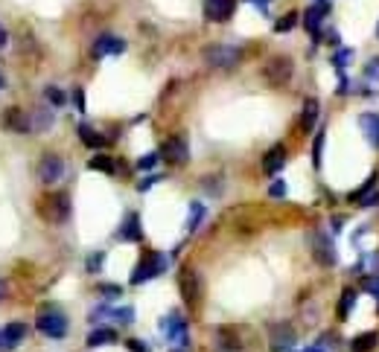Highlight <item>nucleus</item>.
Listing matches in <instances>:
<instances>
[{"label": "nucleus", "mask_w": 379, "mask_h": 352, "mask_svg": "<svg viewBox=\"0 0 379 352\" xmlns=\"http://www.w3.org/2000/svg\"><path fill=\"white\" fill-rule=\"evenodd\" d=\"M67 315L62 312L59 306H44L38 312V317H35V329L44 335V337H53V341H59V337H64L67 335Z\"/></svg>", "instance_id": "f257e3e1"}, {"label": "nucleus", "mask_w": 379, "mask_h": 352, "mask_svg": "<svg viewBox=\"0 0 379 352\" xmlns=\"http://www.w3.org/2000/svg\"><path fill=\"white\" fill-rule=\"evenodd\" d=\"M38 213H41V219L50 221V224L67 221V216H70V198H67V192H50V195H44V198H41V204H38Z\"/></svg>", "instance_id": "f03ea898"}, {"label": "nucleus", "mask_w": 379, "mask_h": 352, "mask_svg": "<svg viewBox=\"0 0 379 352\" xmlns=\"http://www.w3.org/2000/svg\"><path fill=\"white\" fill-rule=\"evenodd\" d=\"M178 291H181V297H184L187 308L199 306V300H202V279H199V274L190 268V265H184V268L178 271Z\"/></svg>", "instance_id": "7ed1b4c3"}, {"label": "nucleus", "mask_w": 379, "mask_h": 352, "mask_svg": "<svg viewBox=\"0 0 379 352\" xmlns=\"http://www.w3.org/2000/svg\"><path fill=\"white\" fill-rule=\"evenodd\" d=\"M243 59V53L236 50V47H228V44H213V47H207L204 50V62L210 67H222V70H231L236 67Z\"/></svg>", "instance_id": "20e7f679"}, {"label": "nucleus", "mask_w": 379, "mask_h": 352, "mask_svg": "<svg viewBox=\"0 0 379 352\" xmlns=\"http://www.w3.org/2000/svg\"><path fill=\"white\" fill-rule=\"evenodd\" d=\"M292 59L289 55H274V59H269L265 62V82L272 84V88H283V84L292 79Z\"/></svg>", "instance_id": "39448f33"}, {"label": "nucleus", "mask_w": 379, "mask_h": 352, "mask_svg": "<svg viewBox=\"0 0 379 352\" xmlns=\"http://www.w3.org/2000/svg\"><path fill=\"white\" fill-rule=\"evenodd\" d=\"M166 268V259L161 257L158 250H149L143 259H140V265L134 268V274H132V283L134 286H140V283H146V279H152V277H158L161 271Z\"/></svg>", "instance_id": "423d86ee"}, {"label": "nucleus", "mask_w": 379, "mask_h": 352, "mask_svg": "<svg viewBox=\"0 0 379 352\" xmlns=\"http://www.w3.org/2000/svg\"><path fill=\"white\" fill-rule=\"evenodd\" d=\"M161 158H164V160H170V163H175V166L187 163V160H190V146H187V137H181V134L170 137V140H166V143H164V149H161Z\"/></svg>", "instance_id": "0eeeda50"}, {"label": "nucleus", "mask_w": 379, "mask_h": 352, "mask_svg": "<svg viewBox=\"0 0 379 352\" xmlns=\"http://www.w3.org/2000/svg\"><path fill=\"white\" fill-rule=\"evenodd\" d=\"M62 175H64V160L59 154H44L38 160V178L44 184H55V180H62Z\"/></svg>", "instance_id": "6e6552de"}, {"label": "nucleus", "mask_w": 379, "mask_h": 352, "mask_svg": "<svg viewBox=\"0 0 379 352\" xmlns=\"http://www.w3.org/2000/svg\"><path fill=\"white\" fill-rule=\"evenodd\" d=\"M269 335H272V352H286L294 341H298V335H294V329L289 323H274L269 329Z\"/></svg>", "instance_id": "1a4fd4ad"}, {"label": "nucleus", "mask_w": 379, "mask_h": 352, "mask_svg": "<svg viewBox=\"0 0 379 352\" xmlns=\"http://www.w3.org/2000/svg\"><path fill=\"white\" fill-rule=\"evenodd\" d=\"M125 50V41H120L117 35H100L94 41V47H91V55L94 59H105V55H117V53H123Z\"/></svg>", "instance_id": "9d476101"}, {"label": "nucleus", "mask_w": 379, "mask_h": 352, "mask_svg": "<svg viewBox=\"0 0 379 352\" xmlns=\"http://www.w3.org/2000/svg\"><path fill=\"white\" fill-rule=\"evenodd\" d=\"M233 6H236V0H204V15L213 24H224L233 15Z\"/></svg>", "instance_id": "9b49d317"}, {"label": "nucleus", "mask_w": 379, "mask_h": 352, "mask_svg": "<svg viewBox=\"0 0 379 352\" xmlns=\"http://www.w3.org/2000/svg\"><path fill=\"white\" fill-rule=\"evenodd\" d=\"M24 337H26L24 323H6V326L0 329V352H12L24 341Z\"/></svg>", "instance_id": "f8f14e48"}, {"label": "nucleus", "mask_w": 379, "mask_h": 352, "mask_svg": "<svg viewBox=\"0 0 379 352\" xmlns=\"http://www.w3.org/2000/svg\"><path fill=\"white\" fill-rule=\"evenodd\" d=\"M283 163H286V146L283 143H277V146H272L269 151H265V158H263L265 175H277L280 169H283Z\"/></svg>", "instance_id": "ddd939ff"}, {"label": "nucleus", "mask_w": 379, "mask_h": 352, "mask_svg": "<svg viewBox=\"0 0 379 352\" xmlns=\"http://www.w3.org/2000/svg\"><path fill=\"white\" fill-rule=\"evenodd\" d=\"M312 257L321 262V265H333L335 262V250L330 245V239L324 233H315L312 236Z\"/></svg>", "instance_id": "4468645a"}, {"label": "nucleus", "mask_w": 379, "mask_h": 352, "mask_svg": "<svg viewBox=\"0 0 379 352\" xmlns=\"http://www.w3.org/2000/svg\"><path fill=\"white\" fill-rule=\"evenodd\" d=\"M3 125H6L9 131L26 134V131H30V117H26V111H21V108H6V114H3Z\"/></svg>", "instance_id": "2eb2a0df"}, {"label": "nucleus", "mask_w": 379, "mask_h": 352, "mask_svg": "<svg viewBox=\"0 0 379 352\" xmlns=\"http://www.w3.org/2000/svg\"><path fill=\"white\" fill-rule=\"evenodd\" d=\"M120 239L123 242H140L143 239V230H140V216L137 213H129L120 228Z\"/></svg>", "instance_id": "dca6fc26"}, {"label": "nucleus", "mask_w": 379, "mask_h": 352, "mask_svg": "<svg viewBox=\"0 0 379 352\" xmlns=\"http://www.w3.org/2000/svg\"><path fill=\"white\" fill-rule=\"evenodd\" d=\"M359 125H362V131L368 134L371 146L379 149V117H376V114H362V117H359Z\"/></svg>", "instance_id": "f3484780"}, {"label": "nucleus", "mask_w": 379, "mask_h": 352, "mask_svg": "<svg viewBox=\"0 0 379 352\" xmlns=\"http://www.w3.org/2000/svg\"><path fill=\"white\" fill-rule=\"evenodd\" d=\"M376 344H379L376 332H362V335H356L353 341H350V349H353V352H373Z\"/></svg>", "instance_id": "a211bd4d"}, {"label": "nucleus", "mask_w": 379, "mask_h": 352, "mask_svg": "<svg viewBox=\"0 0 379 352\" xmlns=\"http://www.w3.org/2000/svg\"><path fill=\"white\" fill-rule=\"evenodd\" d=\"M315 120H318V102L315 100H306L303 102V117H301V131L310 134L315 129Z\"/></svg>", "instance_id": "6ab92c4d"}, {"label": "nucleus", "mask_w": 379, "mask_h": 352, "mask_svg": "<svg viewBox=\"0 0 379 352\" xmlns=\"http://www.w3.org/2000/svg\"><path fill=\"white\" fill-rule=\"evenodd\" d=\"M117 341V332L111 326H103V329H94L88 335V346H105V344H114Z\"/></svg>", "instance_id": "aec40b11"}, {"label": "nucleus", "mask_w": 379, "mask_h": 352, "mask_svg": "<svg viewBox=\"0 0 379 352\" xmlns=\"http://www.w3.org/2000/svg\"><path fill=\"white\" fill-rule=\"evenodd\" d=\"M216 341H219V349H222V352H240V341H236V335H233L231 329H219Z\"/></svg>", "instance_id": "412c9836"}, {"label": "nucleus", "mask_w": 379, "mask_h": 352, "mask_svg": "<svg viewBox=\"0 0 379 352\" xmlns=\"http://www.w3.org/2000/svg\"><path fill=\"white\" fill-rule=\"evenodd\" d=\"M79 137H82V143L91 146V149H100V146H105V137H100L94 129H88V125H79Z\"/></svg>", "instance_id": "4be33fe9"}, {"label": "nucleus", "mask_w": 379, "mask_h": 352, "mask_svg": "<svg viewBox=\"0 0 379 352\" xmlns=\"http://www.w3.org/2000/svg\"><path fill=\"white\" fill-rule=\"evenodd\" d=\"M321 15H324V6H312V9L303 15V26H306V30H310L312 35L318 33V26H321Z\"/></svg>", "instance_id": "5701e85b"}, {"label": "nucleus", "mask_w": 379, "mask_h": 352, "mask_svg": "<svg viewBox=\"0 0 379 352\" xmlns=\"http://www.w3.org/2000/svg\"><path fill=\"white\" fill-rule=\"evenodd\" d=\"M91 169H96V172H108V175L117 172V166H114V160H111L108 154H100V158H94V160H91Z\"/></svg>", "instance_id": "b1692460"}, {"label": "nucleus", "mask_w": 379, "mask_h": 352, "mask_svg": "<svg viewBox=\"0 0 379 352\" xmlns=\"http://www.w3.org/2000/svg\"><path fill=\"white\" fill-rule=\"evenodd\" d=\"M353 303H356V291H353V288H344L342 303H339V317H342V320L350 315V308H353Z\"/></svg>", "instance_id": "393cba45"}, {"label": "nucleus", "mask_w": 379, "mask_h": 352, "mask_svg": "<svg viewBox=\"0 0 379 352\" xmlns=\"http://www.w3.org/2000/svg\"><path fill=\"white\" fill-rule=\"evenodd\" d=\"M373 187H376V175L368 180V184H364L362 189H356V192H350V201H353V204H364V201H368V192H373Z\"/></svg>", "instance_id": "a878e982"}, {"label": "nucleus", "mask_w": 379, "mask_h": 352, "mask_svg": "<svg viewBox=\"0 0 379 352\" xmlns=\"http://www.w3.org/2000/svg\"><path fill=\"white\" fill-rule=\"evenodd\" d=\"M294 24H298V12H289V15H283V18L274 24V30H277V33H286V30H292Z\"/></svg>", "instance_id": "bb28decb"}, {"label": "nucleus", "mask_w": 379, "mask_h": 352, "mask_svg": "<svg viewBox=\"0 0 379 352\" xmlns=\"http://www.w3.org/2000/svg\"><path fill=\"white\" fill-rule=\"evenodd\" d=\"M47 93V100H50V105H64V100H67V96L59 91V88H55V84H50V88L44 91Z\"/></svg>", "instance_id": "cd10ccee"}, {"label": "nucleus", "mask_w": 379, "mask_h": 352, "mask_svg": "<svg viewBox=\"0 0 379 352\" xmlns=\"http://www.w3.org/2000/svg\"><path fill=\"white\" fill-rule=\"evenodd\" d=\"M204 219V207L202 204H193V210H190V221H187V228L190 230H195V224H199Z\"/></svg>", "instance_id": "c85d7f7f"}, {"label": "nucleus", "mask_w": 379, "mask_h": 352, "mask_svg": "<svg viewBox=\"0 0 379 352\" xmlns=\"http://www.w3.org/2000/svg\"><path fill=\"white\" fill-rule=\"evenodd\" d=\"M269 195H272V198H280V195H286V184H283V180H274V184L269 187Z\"/></svg>", "instance_id": "c756f323"}, {"label": "nucleus", "mask_w": 379, "mask_h": 352, "mask_svg": "<svg viewBox=\"0 0 379 352\" xmlns=\"http://www.w3.org/2000/svg\"><path fill=\"white\" fill-rule=\"evenodd\" d=\"M155 163H158V154H143V158L137 160V166H140V169H152Z\"/></svg>", "instance_id": "7c9ffc66"}, {"label": "nucleus", "mask_w": 379, "mask_h": 352, "mask_svg": "<svg viewBox=\"0 0 379 352\" xmlns=\"http://www.w3.org/2000/svg\"><path fill=\"white\" fill-rule=\"evenodd\" d=\"M321 149H324V131L315 137V166H321Z\"/></svg>", "instance_id": "2f4dec72"}, {"label": "nucleus", "mask_w": 379, "mask_h": 352, "mask_svg": "<svg viewBox=\"0 0 379 352\" xmlns=\"http://www.w3.org/2000/svg\"><path fill=\"white\" fill-rule=\"evenodd\" d=\"M125 346H129L132 352H149V349L143 346V341H134V337H132V341H125Z\"/></svg>", "instance_id": "473e14b6"}, {"label": "nucleus", "mask_w": 379, "mask_h": 352, "mask_svg": "<svg viewBox=\"0 0 379 352\" xmlns=\"http://www.w3.org/2000/svg\"><path fill=\"white\" fill-rule=\"evenodd\" d=\"M364 73H368L371 79H379V59H373V62L368 64V70H364Z\"/></svg>", "instance_id": "72a5a7b5"}, {"label": "nucleus", "mask_w": 379, "mask_h": 352, "mask_svg": "<svg viewBox=\"0 0 379 352\" xmlns=\"http://www.w3.org/2000/svg\"><path fill=\"white\" fill-rule=\"evenodd\" d=\"M73 102H76V108H79V111L85 108V93H82V88H76V91H73Z\"/></svg>", "instance_id": "f704fd0d"}, {"label": "nucleus", "mask_w": 379, "mask_h": 352, "mask_svg": "<svg viewBox=\"0 0 379 352\" xmlns=\"http://www.w3.org/2000/svg\"><path fill=\"white\" fill-rule=\"evenodd\" d=\"M100 262H103V253H96V257L88 262V271H96V268H100Z\"/></svg>", "instance_id": "c9c22d12"}, {"label": "nucleus", "mask_w": 379, "mask_h": 352, "mask_svg": "<svg viewBox=\"0 0 379 352\" xmlns=\"http://www.w3.org/2000/svg\"><path fill=\"white\" fill-rule=\"evenodd\" d=\"M364 288H371L373 294H379V279H364Z\"/></svg>", "instance_id": "e433bc0d"}, {"label": "nucleus", "mask_w": 379, "mask_h": 352, "mask_svg": "<svg viewBox=\"0 0 379 352\" xmlns=\"http://www.w3.org/2000/svg\"><path fill=\"white\" fill-rule=\"evenodd\" d=\"M100 291H103V294H114V297H117V294H120V286H100Z\"/></svg>", "instance_id": "4c0bfd02"}, {"label": "nucleus", "mask_w": 379, "mask_h": 352, "mask_svg": "<svg viewBox=\"0 0 379 352\" xmlns=\"http://www.w3.org/2000/svg\"><path fill=\"white\" fill-rule=\"evenodd\" d=\"M155 180H161V178H155V175H152V178H146V180H143V184H140V189H149L152 184H155Z\"/></svg>", "instance_id": "58836bf2"}, {"label": "nucleus", "mask_w": 379, "mask_h": 352, "mask_svg": "<svg viewBox=\"0 0 379 352\" xmlns=\"http://www.w3.org/2000/svg\"><path fill=\"white\" fill-rule=\"evenodd\" d=\"M6 294H9V286L3 283V279H0V300H3V297H6Z\"/></svg>", "instance_id": "ea45409f"}, {"label": "nucleus", "mask_w": 379, "mask_h": 352, "mask_svg": "<svg viewBox=\"0 0 379 352\" xmlns=\"http://www.w3.org/2000/svg\"><path fill=\"white\" fill-rule=\"evenodd\" d=\"M3 44H6V30L0 26V50H3Z\"/></svg>", "instance_id": "a19ab883"}, {"label": "nucleus", "mask_w": 379, "mask_h": 352, "mask_svg": "<svg viewBox=\"0 0 379 352\" xmlns=\"http://www.w3.org/2000/svg\"><path fill=\"white\" fill-rule=\"evenodd\" d=\"M0 84H3V82H0Z\"/></svg>", "instance_id": "79ce46f5"}, {"label": "nucleus", "mask_w": 379, "mask_h": 352, "mask_svg": "<svg viewBox=\"0 0 379 352\" xmlns=\"http://www.w3.org/2000/svg\"><path fill=\"white\" fill-rule=\"evenodd\" d=\"M376 33H379V30H376Z\"/></svg>", "instance_id": "37998d69"}]
</instances>
